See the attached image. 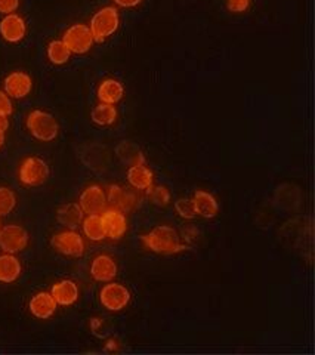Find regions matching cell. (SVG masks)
<instances>
[{"instance_id":"6da1fadb","label":"cell","mask_w":315,"mask_h":355,"mask_svg":"<svg viewBox=\"0 0 315 355\" xmlns=\"http://www.w3.org/2000/svg\"><path fill=\"white\" fill-rule=\"evenodd\" d=\"M141 241L145 248L155 253L172 254L188 250L187 244L181 243V236L178 231L169 225L155 227L148 234L141 236Z\"/></svg>"},{"instance_id":"7a4b0ae2","label":"cell","mask_w":315,"mask_h":355,"mask_svg":"<svg viewBox=\"0 0 315 355\" xmlns=\"http://www.w3.org/2000/svg\"><path fill=\"white\" fill-rule=\"evenodd\" d=\"M27 129L36 139L42 142H51L58 137L60 125L51 113L35 110L27 117Z\"/></svg>"},{"instance_id":"3957f363","label":"cell","mask_w":315,"mask_h":355,"mask_svg":"<svg viewBox=\"0 0 315 355\" xmlns=\"http://www.w3.org/2000/svg\"><path fill=\"white\" fill-rule=\"evenodd\" d=\"M120 24V17L116 8L112 6H105L103 9H99L98 12L92 17L91 19V33L94 42H104L105 39H108L110 36L114 35L117 31Z\"/></svg>"},{"instance_id":"277c9868","label":"cell","mask_w":315,"mask_h":355,"mask_svg":"<svg viewBox=\"0 0 315 355\" xmlns=\"http://www.w3.org/2000/svg\"><path fill=\"white\" fill-rule=\"evenodd\" d=\"M139 190L135 188H123L120 185H110L107 193V206L119 209L123 214H129L141 205Z\"/></svg>"},{"instance_id":"5b68a950","label":"cell","mask_w":315,"mask_h":355,"mask_svg":"<svg viewBox=\"0 0 315 355\" xmlns=\"http://www.w3.org/2000/svg\"><path fill=\"white\" fill-rule=\"evenodd\" d=\"M49 166L39 157H27L19 166V181L27 187H39L48 181Z\"/></svg>"},{"instance_id":"8992f818","label":"cell","mask_w":315,"mask_h":355,"mask_svg":"<svg viewBox=\"0 0 315 355\" xmlns=\"http://www.w3.org/2000/svg\"><path fill=\"white\" fill-rule=\"evenodd\" d=\"M52 248L65 257L80 258L85 253V240L74 230H67L55 234L51 240Z\"/></svg>"},{"instance_id":"52a82bcc","label":"cell","mask_w":315,"mask_h":355,"mask_svg":"<svg viewBox=\"0 0 315 355\" xmlns=\"http://www.w3.org/2000/svg\"><path fill=\"white\" fill-rule=\"evenodd\" d=\"M62 42L70 49L71 53L82 55L91 51L94 44V37L89 26L86 24H74L64 33Z\"/></svg>"},{"instance_id":"ba28073f","label":"cell","mask_w":315,"mask_h":355,"mask_svg":"<svg viewBox=\"0 0 315 355\" xmlns=\"http://www.w3.org/2000/svg\"><path fill=\"white\" fill-rule=\"evenodd\" d=\"M28 244V232L19 225H6L0 230V249L15 254L24 250Z\"/></svg>"},{"instance_id":"9c48e42d","label":"cell","mask_w":315,"mask_h":355,"mask_svg":"<svg viewBox=\"0 0 315 355\" xmlns=\"http://www.w3.org/2000/svg\"><path fill=\"white\" fill-rule=\"evenodd\" d=\"M99 301L104 308L112 313H117L123 308H126L130 302V293L125 286L119 283H110L103 287L99 293Z\"/></svg>"},{"instance_id":"30bf717a","label":"cell","mask_w":315,"mask_h":355,"mask_svg":"<svg viewBox=\"0 0 315 355\" xmlns=\"http://www.w3.org/2000/svg\"><path fill=\"white\" fill-rule=\"evenodd\" d=\"M78 205L86 215H101L107 209V194L99 185H89L80 194Z\"/></svg>"},{"instance_id":"8fae6325","label":"cell","mask_w":315,"mask_h":355,"mask_svg":"<svg viewBox=\"0 0 315 355\" xmlns=\"http://www.w3.org/2000/svg\"><path fill=\"white\" fill-rule=\"evenodd\" d=\"M101 218H103L107 237L112 240H120L125 236V232L128 231V219L121 210L107 207L104 212L101 214Z\"/></svg>"},{"instance_id":"7c38bea8","label":"cell","mask_w":315,"mask_h":355,"mask_svg":"<svg viewBox=\"0 0 315 355\" xmlns=\"http://www.w3.org/2000/svg\"><path fill=\"white\" fill-rule=\"evenodd\" d=\"M26 21L18 14H8L0 21V36L9 43H18L26 37Z\"/></svg>"},{"instance_id":"4fadbf2b","label":"cell","mask_w":315,"mask_h":355,"mask_svg":"<svg viewBox=\"0 0 315 355\" xmlns=\"http://www.w3.org/2000/svg\"><path fill=\"white\" fill-rule=\"evenodd\" d=\"M3 87L9 98L21 99V98H26L31 92L33 80L27 73L15 71V73H10L6 77L3 82Z\"/></svg>"},{"instance_id":"5bb4252c","label":"cell","mask_w":315,"mask_h":355,"mask_svg":"<svg viewBox=\"0 0 315 355\" xmlns=\"http://www.w3.org/2000/svg\"><path fill=\"white\" fill-rule=\"evenodd\" d=\"M117 263L108 254H98L91 263V275L99 283H110L117 275Z\"/></svg>"},{"instance_id":"9a60e30c","label":"cell","mask_w":315,"mask_h":355,"mask_svg":"<svg viewBox=\"0 0 315 355\" xmlns=\"http://www.w3.org/2000/svg\"><path fill=\"white\" fill-rule=\"evenodd\" d=\"M28 308H30V313L36 318L48 320L55 314L56 308H58V304L55 302V299L51 293L40 292L31 297Z\"/></svg>"},{"instance_id":"2e32d148","label":"cell","mask_w":315,"mask_h":355,"mask_svg":"<svg viewBox=\"0 0 315 355\" xmlns=\"http://www.w3.org/2000/svg\"><path fill=\"white\" fill-rule=\"evenodd\" d=\"M56 219L60 224L69 230H76L82 225L85 212L78 203H67L56 210Z\"/></svg>"},{"instance_id":"e0dca14e","label":"cell","mask_w":315,"mask_h":355,"mask_svg":"<svg viewBox=\"0 0 315 355\" xmlns=\"http://www.w3.org/2000/svg\"><path fill=\"white\" fill-rule=\"evenodd\" d=\"M51 295L58 305L70 306L78 299V287L71 280H61L53 284Z\"/></svg>"},{"instance_id":"ac0fdd59","label":"cell","mask_w":315,"mask_h":355,"mask_svg":"<svg viewBox=\"0 0 315 355\" xmlns=\"http://www.w3.org/2000/svg\"><path fill=\"white\" fill-rule=\"evenodd\" d=\"M193 205L196 209V214L203 218H215L219 212V206L216 198L206 191H196L193 197Z\"/></svg>"},{"instance_id":"d6986e66","label":"cell","mask_w":315,"mask_h":355,"mask_svg":"<svg viewBox=\"0 0 315 355\" xmlns=\"http://www.w3.org/2000/svg\"><path fill=\"white\" fill-rule=\"evenodd\" d=\"M22 266L15 254L5 253L0 257V283H14L21 275Z\"/></svg>"},{"instance_id":"ffe728a7","label":"cell","mask_w":315,"mask_h":355,"mask_svg":"<svg viewBox=\"0 0 315 355\" xmlns=\"http://www.w3.org/2000/svg\"><path fill=\"white\" fill-rule=\"evenodd\" d=\"M125 94L123 85L116 79H107L98 87V99L104 104H117Z\"/></svg>"},{"instance_id":"44dd1931","label":"cell","mask_w":315,"mask_h":355,"mask_svg":"<svg viewBox=\"0 0 315 355\" xmlns=\"http://www.w3.org/2000/svg\"><path fill=\"white\" fill-rule=\"evenodd\" d=\"M128 181L135 190H147L154 182V175L144 164L130 166L128 169Z\"/></svg>"},{"instance_id":"7402d4cb","label":"cell","mask_w":315,"mask_h":355,"mask_svg":"<svg viewBox=\"0 0 315 355\" xmlns=\"http://www.w3.org/2000/svg\"><path fill=\"white\" fill-rule=\"evenodd\" d=\"M117 157L120 159V162L123 164H128L129 168L130 166H138V164H144L145 163V157L142 151L138 148V146H135L133 142L130 141H123L121 144H119V147L116 148Z\"/></svg>"},{"instance_id":"603a6c76","label":"cell","mask_w":315,"mask_h":355,"mask_svg":"<svg viewBox=\"0 0 315 355\" xmlns=\"http://www.w3.org/2000/svg\"><path fill=\"white\" fill-rule=\"evenodd\" d=\"M82 227H83L85 236L89 240L101 241L107 237L105 228L103 224V218H101V215H87L82 222Z\"/></svg>"},{"instance_id":"cb8c5ba5","label":"cell","mask_w":315,"mask_h":355,"mask_svg":"<svg viewBox=\"0 0 315 355\" xmlns=\"http://www.w3.org/2000/svg\"><path fill=\"white\" fill-rule=\"evenodd\" d=\"M92 121L98 126H110L117 120V110L114 105L101 103L92 110Z\"/></svg>"},{"instance_id":"d4e9b609","label":"cell","mask_w":315,"mask_h":355,"mask_svg":"<svg viewBox=\"0 0 315 355\" xmlns=\"http://www.w3.org/2000/svg\"><path fill=\"white\" fill-rule=\"evenodd\" d=\"M71 52L65 46V43L62 40H52L48 44V58L52 64L62 65L65 62H69Z\"/></svg>"},{"instance_id":"484cf974","label":"cell","mask_w":315,"mask_h":355,"mask_svg":"<svg viewBox=\"0 0 315 355\" xmlns=\"http://www.w3.org/2000/svg\"><path fill=\"white\" fill-rule=\"evenodd\" d=\"M145 191H147V196L151 200V203H154L155 206L164 207L171 203V191H169L164 185H154L153 184Z\"/></svg>"},{"instance_id":"4316f807","label":"cell","mask_w":315,"mask_h":355,"mask_svg":"<svg viewBox=\"0 0 315 355\" xmlns=\"http://www.w3.org/2000/svg\"><path fill=\"white\" fill-rule=\"evenodd\" d=\"M17 206V196L8 187H0V216L9 215Z\"/></svg>"},{"instance_id":"83f0119b","label":"cell","mask_w":315,"mask_h":355,"mask_svg":"<svg viewBox=\"0 0 315 355\" xmlns=\"http://www.w3.org/2000/svg\"><path fill=\"white\" fill-rule=\"evenodd\" d=\"M175 209H176L178 215L184 218V219H194L197 216L194 205H193V200L178 198L175 202Z\"/></svg>"},{"instance_id":"f1b7e54d","label":"cell","mask_w":315,"mask_h":355,"mask_svg":"<svg viewBox=\"0 0 315 355\" xmlns=\"http://www.w3.org/2000/svg\"><path fill=\"white\" fill-rule=\"evenodd\" d=\"M250 0H227V8L230 12L240 14L249 9Z\"/></svg>"},{"instance_id":"f546056e","label":"cell","mask_w":315,"mask_h":355,"mask_svg":"<svg viewBox=\"0 0 315 355\" xmlns=\"http://www.w3.org/2000/svg\"><path fill=\"white\" fill-rule=\"evenodd\" d=\"M0 114L8 117L12 114V103H10V98L3 91H0Z\"/></svg>"},{"instance_id":"4dcf8cb0","label":"cell","mask_w":315,"mask_h":355,"mask_svg":"<svg viewBox=\"0 0 315 355\" xmlns=\"http://www.w3.org/2000/svg\"><path fill=\"white\" fill-rule=\"evenodd\" d=\"M19 6V0H0V14H14Z\"/></svg>"},{"instance_id":"1f68e13d","label":"cell","mask_w":315,"mask_h":355,"mask_svg":"<svg viewBox=\"0 0 315 355\" xmlns=\"http://www.w3.org/2000/svg\"><path fill=\"white\" fill-rule=\"evenodd\" d=\"M198 237H200V231H198L196 227H193V225H189V227H187V228L182 230V237H181V239L187 240L188 243L197 241Z\"/></svg>"},{"instance_id":"d6a6232c","label":"cell","mask_w":315,"mask_h":355,"mask_svg":"<svg viewBox=\"0 0 315 355\" xmlns=\"http://www.w3.org/2000/svg\"><path fill=\"white\" fill-rule=\"evenodd\" d=\"M142 0H114V3L121 6V8H133L138 6Z\"/></svg>"},{"instance_id":"836d02e7","label":"cell","mask_w":315,"mask_h":355,"mask_svg":"<svg viewBox=\"0 0 315 355\" xmlns=\"http://www.w3.org/2000/svg\"><path fill=\"white\" fill-rule=\"evenodd\" d=\"M8 126H9V120H8V116L0 114V130L5 132V130L8 129Z\"/></svg>"},{"instance_id":"e575fe53","label":"cell","mask_w":315,"mask_h":355,"mask_svg":"<svg viewBox=\"0 0 315 355\" xmlns=\"http://www.w3.org/2000/svg\"><path fill=\"white\" fill-rule=\"evenodd\" d=\"M3 142H5V132H2V130H0V148H2V146H3Z\"/></svg>"}]
</instances>
